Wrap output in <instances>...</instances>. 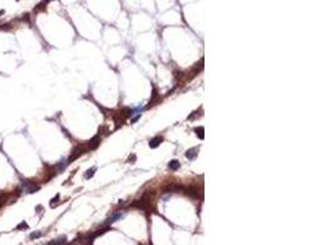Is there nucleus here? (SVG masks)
<instances>
[{
	"label": "nucleus",
	"instance_id": "f257e3e1",
	"mask_svg": "<svg viewBox=\"0 0 327 245\" xmlns=\"http://www.w3.org/2000/svg\"><path fill=\"white\" fill-rule=\"evenodd\" d=\"M87 151H90V150H88L87 143H86V145H80V146H77L76 148H74V151H72L71 156L67 158V163H71L72 160H75L76 158H78V157H80L81 154H82V153H86Z\"/></svg>",
	"mask_w": 327,
	"mask_h": 245
},
{
	"label": "nucleus",
	"instance_id": "f03ea898",
	"mask_svg": "<svg viewBox=\"0 0 327 245\" xmlns=\"http://www.w3.org/2000/svg\"><path fill=\"white\" fill-rule=\"evenodd\" d=\"M22 188L25 189V191L27 194H33V193H37L41 188L38 185H36L32 180H23L22 182Z\"/></svg>",
	"mask_w": 327,
	"mask_h": 245
},
{
	"label": "nucleus",
	"instance_id": "7ed1b4c3",
	"mask_svg": "<svg viewBox=\"0 0 327 245\" xmlns=\"http://www.w3.org/2000/svg\"><path fill=\"white\" fill-rule=\"evenodd\" d=\"M99 142H101V137H99V135H97V136H95L88 143H87V146H88V150H95V148H97L98 146H99Z\"/></svg>",
	"mask_w": 327,
	"mask_h": 245
},
{
	"label": "nucleus",
	"instance_id": "20e7f679",
	"mask_svg": "<svg viewBox=\"0 0 327 245\" xmlns=\"http://www.w3.org/2000/svg\"><path fill=\"white\" fill-rule=\"evenodd\" d=\"M124 217V212H118V213H114L109 219H107V222L103 224V225H107V224H110V223H113V222H117L118 219H120V218H123Z\"/></svg>",
	"mask_w": 327,
	"mask_h": 245
},
{
	"label": "nucleus",
	"instance_id": "39448f33",
	"mask_svg": "<svg viewBox=\"0 0 327 245\" xmlns=\"http://www.w3.org/2000/svg\"><path fill=\"white\" fill-rule=\"evenodd\" d=\"M162 141H163V137H162V136H156L154 139H152V140L149 141V147H151V148H156V147H158V146L160 145Z\"/></svg>",
	"mask_w": 327,
	"mask_h": 245
},
{
	"label": "nucleus",
	"instance_id": "423d86ee",
	"mask_svg": "<svg viewBox=\"0 0 327 245\" xmlns=\"http://www.w3.org/2000/svg\"><path fill=\"white\" fill-rule=\"evenodd\" d=\"M197 150H199V148H191V150H189V151L185 153L186 158H189V159H195V157L197 156Z\"/></svg>",
	"mask_w": 327,
	"mask_h": 245
},
{
	"label": "nucleus",
	"instance_id": "0eeeda50",
	"mask_svg": "<svg viewBox=\"0 0 327 245\" xmlns=\"http://www.w3.org/2000/svg\"><path fill=\"white\" fill-rule=\"evenodd\" d=\"M8 199H9V194H8V193H3V194H0V207H3V206L6 204Z\"/></svg>",
	"mask_w": 327,
	"mask_h": 245
},
{
	"label": "nucleus",
	"instance_id": "6e6552de",
	"mask_svg": "<svg viewBox=\"0 0 327 245\" xmlns=\"http://www.w3.org/2000/svg\"><path fill=\"white\" fill-rule=\"evenodd\" d=\"M169 168H171L172 171H178V169L180 168V163H179L178 160H172V162L169 163Z\"/></svg>",
	"mask_w": 327,
	"mask_h": 245
},
{
	"label": "nucleus",
	"instance_id": "1a4fd4ad",
	"mask_svg": "<svg viewBox=\"0 0 327 245\" xmlns=\"http://www.w3.org/2000/svg\"><path fill=\"white\" fill-rule=\"evenodd\" d=\"M95 172H96V167H93V168L88 169V171H87V173L85 174V179H91V178L95 175Z\"/></svg>",
	"mask_w": 327,
	"mask_h": 245
},
{
	"label": "nucleus",
	"instance_id": "9d476101",
	"mask_svg": "<svg viewBox=\"0 0 327 245\" xmlns=\"http://www.w3.org/2000/svg\"><path fill=\"white\" fill-rule=\"evenodd\" d=\"M65 243H66V238H65V236H63V238H59V239H55V240L50 241L49 244L55 245V244H65Z\"/></svg>",
	"mask_w": 327,
	"mask_h": 245
},
{
	"label": "nucleus",
	"instance_id": "9b49d317",
	"mask_svg": "<svg viewBox=\"0 0 327 245\" xmlns=\"http://www.w3.org/2000/svg\"><path fill=\"white\" fill-rule=\"evenodd\" d=\"M41 236H42V232H34V233H32V234L30 235V239L34 240V239H37V238H41Z\"/></svg>",
	"mask_w": 327,
	"mask_h": 245
},
{
	"label": "nucleus",
	"instance_id": "f8f14e48",
	"mask_svg": "<svg viewBox=\"0 0 327 245\" xmlns=\"http://www.w3.org/2000/svg\"><path fill=\"white\" fill-rule=\"evenodd\" d=\"M195 131H197V135L201 139H203V128H197V129H195Z\"/></svg>",
	"mask_w": 327,
	"mask_h": 245
},
{
	"label": "nucleus",
	"instance_id": "ddd939ff",
	"mask_svg": "<svg viewBox=\"0 0 327 245\" xmlns=\"http://www.w3.org/2000/svg\"><path fill=\"white\" fill-rule=\"evenodd\" d=\"M26 228H27V223H26V222H22L21 224L17 225V229H20V230H21V229H26Z\"/></svg>",
	"mask_w": 327,
	"mask_h": 245
},
{
	"label": "nucleus",
	"instance_id": "4468645a",
	"mask_svg": "<svg viewBox=\"0 0 327 245\" xmlns=\"http://www.w3.org/2000/svg\"><path fill=\"white\" fill-rule=\"evenodd\" d=\"M4 13H5V11H4V10H0V16H2V15H3V14H4Z\"/></svg>",
	"mask_w": 327,
	"mask_h": 245
},
{
	"label": "nucleus",
	"instance_id": "2eb2a0df",
	"mask_svg": "<svg viewBox=\"0 0 327 245\" xmlns=\"http://www.w3.org/2000/svg\"><path fill=\"white\" fill-rule=\"evenodd\" d=\"M16 2H19V0H16Z\"/></svg>",
	"mask_w": 327,
	"mask_h": 245
}]
</instances>
